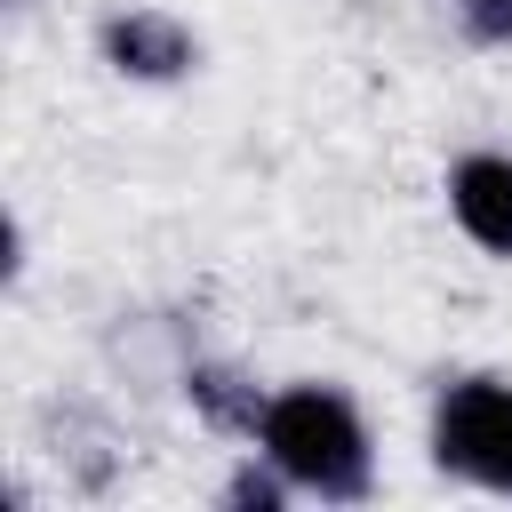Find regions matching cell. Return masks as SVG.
<instances>
[{
	"mask_svg": "<svg viewBox=\"0 0 512 512\" xmlns=\"http://www.w3.org/2000/svg\"><path fill=\"white\" fill-rule=\"evenodd\" d=\"M424 448H432V472L440 480L512 504V376H488V368L448 376L432 392Z\"/></svg>",
	"mask_w": 512,
	"mask_h": 512,
	"instance_id": "cell-2",
	"label": "cell"
},
{
	"mask_svg": "<svg viewBox=\"0 0 512 512\" xmlns=\"http://www.w3.org/2000/svg\"><path fill=\"white\" fill-rule=\"evenodd\" d=\"M216 504H224V512H288V504H296V480H288V472H280L264 448H248V456L224 472Z\"/></svg>",
	"mask_w": 512,
	"mask_h": 512,
	"instance_id": "cell-6",
	"label": "cell"
},
{
	"mask_svg": "<svg viewBox=\"0 0 512 512\" xmlns=\"http://www.w3.org/2000/svg\"><path fill=\"white\" fill-rule=\"evenodd\" d=\"M440 192H448L456 232H464L480 256H504V264H512V152H496V144L456 152Z\"/></svg>",
	"mask_w": 512,
	"mask_h": 512,
	"instance_id": "cell-4",
	"label": "cell"
},
{
	"mask_svg": "<svg viewBox=\"0 0 512 512\" xmlns=\"http://www.w3.org/2000/svg\"><path fill=\"white\" fill-rule=\"evenodd\" d=\"M96 56L136 88H168V80L200 72V32L184 16H168V8H112L96 24Z\"/></svg>",
	"mask_w": 512,
	"mask_h": 512,
	"instance_id": "cell-3",
	"label": "cell"
},
{
	"mask_svg": "<svg viewBox=\"0 0 512 512\" xmlns=\"http://www.w3.org/2000/svg\"><path fill=\"white\" fill-rule=\"evenodd\" d=\"M184 400H192V416H200L208 432H224V440H256L272 384H256L240 360H192V368H184Z\"/></svg>",
	"mask_w": 512,
	"mask_h": 512,
	"instance_id": "cell-5",
	"label": "cell"
},
{
	"mask_svg": "<svg viewBox=\"0 0 512 512\" xmlns=\"http://www.w3.org/2000/svg\"><path fill=\"white\" fill-rule=\"evenodd\" d=\"M288 480L296 496L312 504H368L376 496V440H368V416L344 384L328 376H296V384H272L264 400V424L256 440Z\"/></svg>",
	"mask_w": 512,
	"mask_h": 512,
	"instance_id": "cell-1",
	"label": "cell"
},
{
	"mask_svg": "<svg viewBox=\"0 0 512 512\" xmlns=\"http://www.w3.org/2000/svg\"><path fill=\"white\" fill-rule=\"evenodd\" d=\"M448 8H456L464 40H480V48H512V0H448Z\"/></svg>",
	"mask_w": 512,
	"mask_h": 512,
	"instance_id": "cell-7",
	"label": "cell"
}]
</instances>
